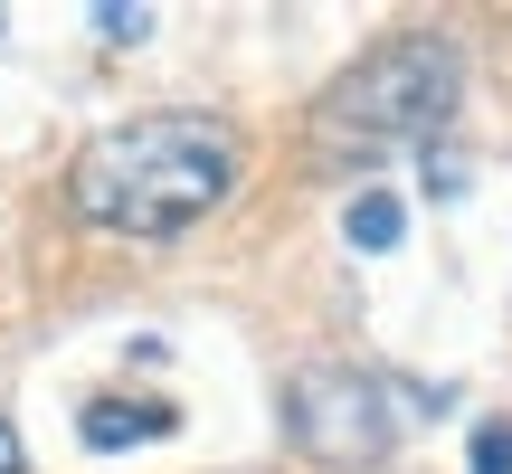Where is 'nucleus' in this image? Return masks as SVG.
<instances>
[{
    "label": "nucleus",
    "mask_w": 512,
    "mask_h": 474,
    "mask_svg": "<svg viewBox=\"0 0 512 474\" xmlns=\"http://www.w3.org/2000/svg\"><path fill=\"white\" fill-rule=\"evenodd\" d=\"M247 181V133L228 114L200 105H152L105 124L67 171V209L95 237H124V247H171Z\"/></svg>",
    "instance_id": "nucleus-1"
},
{
    "label": "nucleus",
    "mask_w": 512,
    "mask_h": 474,
    "mask_svg": "<svg viewBox=\"0 0 512 474\" xmlns=\"http://www.w3.org/2000/svg\"><path fill=\"white\" fill-rule=\"evenodd\" d=\"M456 105H465V48L437 29H399L332 76V95L313 105L304 133H313L323 171H370V162H399V152L437 143Z\"/></svg>",
    "instance_id": "nucleus-2"
},
{
    "label": "nucleus",
    "mask_w": 512,
    "mask_h": 474,
    "mask_svg": "<svg viewBox=\"0 0 512 474\" xmlns=\"http://www.w3.org/2000/svg\"><path fill=\"white\" fill-rule=\"evenodd\" d=\"M285 427L313 465H380L389 456V399L361 370H294Z\"/></svg>",
    "instance_id": "nucleus-3"
},
{
    "label": "nucleus",
    "mask_w": 512,
    "mask_h": 474,
    "mask_svg": "<svg viewBox=\"0 0 512 474\" xmlns=\"http://www.w3.org/2000/svg\"><path fill=\"white\" fill-rule=\"evenodd\" d=\"M76 427H86L95 456H124V446H143V437H171V408L162 399H95Z\"/></svg>",
    "instance_id": "nucleus-4"
},
{
    "label": "nucleus",
    "mask_w": 512,
    "mask_h": 474,
    "mask_svg": "<svg viewBox=\"0 0 512 474\" xmlns=\"http://www.w3.org/2000/svg\"><path fill=\"white\" fill-rule=\"evenodd\" d=\"M399 228H408V209L389 200V190H361V200H351V247H399Z\"/></svg>",
    "instance_id": "nucleus-5"
},
{
    "label": "nucleus",
    "mask_w": 512,
    "mask_h": 474,
    "mask_svg": "<svg viewBox=\"0 0 512 474\" xmlns=\"http://www.w3.org/2000/svg\"><path fill=\"white\" fill-rule=\"evenodd\" d=\"M475 474H512V418H484L475 427Z\"/></svg>",
    "instance_id": "nucleus-6"
},
{
    "label": "nucleus",
    "mask_w": 512,
    "mask_h": 474,
    "mask_svg": "<svg viewBox=\"0 0 512 474\" xmlns=\"http://www.w3.org/2000/svg\"><path fill=\"white\" fill-rule=\"evenodd\" d=\"M0 474H19V437H10V427H0Z\"/></svg>",
    "instance_id": "nucleus-7"
}]
</instances>
